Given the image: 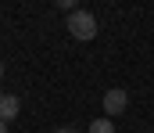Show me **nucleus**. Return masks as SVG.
<instances>
[{"label": "nucleus", "instance_id": "obj_1", "mask_svg": "<svg viewBox=\"0 0 154 133\" xmlns=\"http://www.w3.org/2000/svg\"><path fill=\"white\" fill-rule=\"evenodd\" d=\"M68 33L75 36V40H82V43H90L93 36H97V18L90 14V11H72L68 14Z\"/></svg>", "mask_w": 154, "mask_h": 133}, {"label": "nucleus", "instance_id": "obj_2", "mask_svg": "<svg viewBox=\"0 0 154 133\" xmlns=\"http://www.w3.org/2000/svg\"><path fill=\"white\" fill-rule=\"evenodd\" d=\"M125 108H129V93H125L122 87H111L108 93H104V115H108L111 122H115V115H122Z\"/></svg>", "mask_w": 154, "mask_h": 133}, {"label": "nucleus", "instance_id": "obj_3", "mask_svg": "<svg viewBox=\"0 0 154 133\" xmlns=\"http://www.w3.org/2000/svg\"><path fill=\"white\" fill-rule=\"evenodd\" d=\"M18 112H22V101H18L14 93H4V90H0V119H4V122H11Z\"/></svg>", "mask_w": 154, "mask_h": 133}, {"label": "nucleus", "instance_id": "obj_4", "mask_svg": "<svg viewBox=\"0 0 154 133\" xmlns=\"http://www.w3.org/2000/svg\"><path fill=\"white\" fill-rule=\"evenodd\" d=\"M86 133H115V122H111L108 115H104V119H93V122H90V130H86Z\"/></svg>", "mask_w": 154, "mask_h": 133}, {"label": "nucleus", "instance_id": "obj_5", "mask_svg": "<svg viewBox=\"0 0 154 133\" xmlns=\"http://www.w3.org/2000/svg\"><path fill=\"white\" fill-rule=\"evenodd\" d=\"M54 133H79V130H72V126H61V130H54Z\"/></svg>", "mask_w": 154, "mask_h": 133}, {"label": "nucleus", "instance_id": "obj_6", "mask_svg": "<svg viewBox=\"0 0 154 133\" xmlns=\"http://www.w3.org/2000/svg\"><path fill=\"white\" fill-rule=\"evenodd\" d=\"M0 133H7V122H4V119H0Z\"/></svg>", "mask_w": 154, "mask_h": 133}, {"label": "nucleus", "instance_id": "obj_7", "mask_svg": "<svg viewBox=\"0 0 154 133\" xmlns=\"http://www.w3.org/2000/svg\"><path fill=\"white\" fill-rule=\"evenodd\" d=\"M0 79H4V61H0Z\"/></svg>", "mask_w": 154, "mask_h": 133}]
</instances>
